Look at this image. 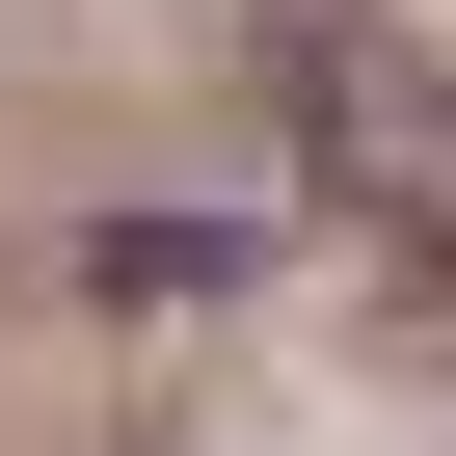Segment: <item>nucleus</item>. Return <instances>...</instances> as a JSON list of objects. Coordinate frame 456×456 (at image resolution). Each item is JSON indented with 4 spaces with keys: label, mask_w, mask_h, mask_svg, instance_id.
I'll return each instance as SVG.
<instances>
[{
    "label": "nucleus",
    "mask_w": 456,
    "mask_h": 456,
    "mask_svg": "<svg viewBox=\"0 0 456 456\" xmlns=\"http://www.w3.org/2000/svg\"><path fill=\"white\" fill-rule=\"evenodd\" d=\"M269 28V134H296V188L349 215L376 269H456V54L403 28V0H242Z\"/></svg>",
    "instance_id": "1"
}]
</instances>
